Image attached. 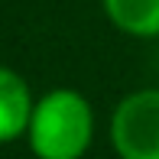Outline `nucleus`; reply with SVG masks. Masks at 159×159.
<instances>
[{
	"instance_id": "obj_1",
	"label": "nucleus",
	"mask_w": 159,
	"mask_h": 159,
	"mask_svg": "<svg viewBox=\"0 0 159 159\" xmlns=\"http://www.w3.org/2000/svg\"><path fill=\"white\" fill-rule=\"evenodd\" d=\"M30 149L36 159H81L94 136L91 104L71 88H55L33 104Z\"/></svg>"
},
{
	"instance_id": "obj_2",
	"label": "nucleus",
	"mask_w": 159,
	"mask_h": 159,
	"mask_svg": "<svg viewBox=\"0 0 159 159\" xmlns=\"http://www.w3.org/2000/svg\"><path fill=\"white\" fill-rule=\"evenodd\" d=\"M111 143L120 159H159V88L136 91L117 104Z\"/></svg>"
},
{
	"instance_id": "obj_3",
	"label": "nucleus",
	"mask_w": 159,
	"mask_h": 159,
	"mask_svg": "<svg viewBox=\"0 0 159 159\" xmlns=\"http://www.w3.org/2000/svg\"><path fill=\"white\" fill-rule=\"evenodd\" d=\"M30 117H33V98L26 81L13 68L0 65V143H10L20 133H26Z\"/></svg>"
},
{
	"instance_id": "obj_4",
	"label": "nucleus",
	"mask_w": 159,
	"mask_h": 159,
	"mask_svg": "<svg viewBox=\"0 0 159 159\" xmlns=\"http://www.w3.org/2000/svg\"><path fill=\"white\" fill-rule=\"evenodd\" d=\"M104 10L111 23L130 36H159V0H104Z\"/></svg>"
}]
</instances>
